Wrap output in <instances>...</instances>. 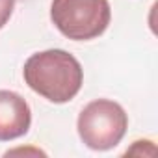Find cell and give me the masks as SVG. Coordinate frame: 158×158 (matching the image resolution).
Segmentation results:
<instances>
[{
  "label": "cell",
  "instance_id": "3",
  "mask_svg": "<svg viewBox=\"0 0 158 158\" xmlns=\"http://www.w3.org/2000/svg\"><path fill=\"white\" fill-rule=\"evenodd\" d=\"M50 21L73 41H91L102 35L112 21L108 0H52Z\"/></svg>",
  "mask_w": 158,
  "mask_h": 158
},
{
  "label": "cell",
  "instance_id": "5",
  "mask_svg": "<svg viewBox=\"0 0 158 158\" xmlns=\"http://www.w3.org/2000/svg\"><path fill=\"white\" fill-rule=\"evenodd\" d=\"M13 10H15V0H0V30L11 19Z\"/></svg>",
  "mask_w": 158,
  "mask_h": 158
},
{
  "label": "cell",
  "instance_id": "1",
  "mask_svg": "<svg viewBox=\"0 0 158 158\" xmlns=\"http://www.w3.org/2000/svg\"><path fill=\"white\" fill-rule=\"evenodd\" d=\"M26 86L54 104L73 101L82 89L84 69L73 54L61 48H48L32 54L23 67Z\"/></svg>",
  "mask_w": 158,
  "mask_h": 158
},
{
  "label": "cell",
  "instance_id": "4",
  "mask_svg": "<svg viewBox=\"0 0 158 158\" xmlns=\"http://www.w3.org/2000/svg\"><path fill=\"white\" fill-rule=\"evenodd\" d=\"M32 110L26 99L15 91L0 89V141H13L28 134Z\"/></svg>",
  "mask_w": 158,
  "mask_h": 158
},
{
  "label": "cell",
  "instance_id": "2",
  "mask_svg": "<svg viewBox=\"0 0 158 158\" xmlns=\"http://www.w3.org/2000/svg\"><path fill=\"white\" fill-rule=\"evenodd\" d=\"M128 128V114L110 99L88 102L76 119V130L82 143L91 151H110L121 143Z\"/></svg>",
  "mask_w": 158,
  "mask_h": 158
}]
</instances>
